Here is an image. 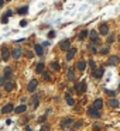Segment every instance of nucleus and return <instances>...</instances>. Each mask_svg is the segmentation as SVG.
<instances>
[{
  "mask_svg": "<svg viewBox=\"0 0 120 131\" xmlns=\"http://www.w3.org/2000/svg\"><path fill=\"white\" fill-rule=\"evenodd\" d=\"M72 124H74V120H72L71 117H66V118H64V120L61 121V128H62V130H68Z\"/></svg>",
  "mask_w": 120,
  "mask_h": 131,
  "instance_id": "1",
  "label": "nucleus"
},
{
  "mask_svg": "<svg viewBox=\"0 0 120 131\" xmlns=\"http://www.w3.org/2000/svg\"><path fill=\"white\" fill-rule=\"evenodd\" d=\"M75 89H76V92H78L79 94H81V93H85V92H86V82L82 80V82L75 83Z\"/></svg>",
  "mask_w": 120,
  "mask_h": 131,
  "instance_id": "2",
  "label": "nucleus"
},
{
  "mask_svg": "<svg viewBox=\"0 0 120 131\" xmlns=\"http://www.w3.org/2000/svg\"><path fill=\"white\" fill-rule=\"evenodd\" d=\"M0 55H1V59H3V61H9L10 57H11V52H10V49H9L7 47H3Z\"/></svg>",
  "mask_w": 120,
  "mask_h": 131,
  "instance_id": "3",
  "label": "nucleus"
},
{
  "mask_svg": "<svg viewBox=\"0 0 120 131\" xmlns=\"http://www.w3.org/2000/svg\"><path fill=\"white\" fill-rule=\"evenodd\" d=\"M38 86V80L37 79H31L30 82H28V85H27V90L30 92V93H34L35 92V89Z\"/></svg>",
  "mask_w": 120,
  "mask_h": 131,
  "instance_id": "4",
  "label": "nucleus"
},
{
  "mask_svg": "<svg viewBox=\"0 0 120 131\" xmlns=\"http://www.w3.org/2000/svg\"><path fill=\"white\" fill-rule=\"evenodd\" d=\"M88 114H89L90 117H93V118H100V113H99V110H96L93 106L88 109Z\"/></svg>",
  "mask_w": 120,
  "mask_h": 131,
  "instance_id": "5",
  "label": "nucleus"
},
{
  "mask_svg": "<svg viewBox=\"0 0 120 131\" xmlns=\"http://www.w3.org/2000/svg\"><path fill=\"white\" fill-rule=\"evenodd\" d=\"M60 48L62 51H69L71 49V41L69 40H64L60 42Z\"/></svg>",
  "mask_w": 120,
  "mask_h": 131,
  "instance_id": "6",
  "label": "nucleus"
},
{
  "mask_svg": "<svg viewBox=\"0 0 120 131\" xmlns=\"http://www.w3.org/2000/svg\"><path fill=\"white\" fill-rule=\"evenodd\" d=\"M21 55H23V49H21V47H17V48H14V51H13V54H11V58L20 59Z\"/></svg>",
  "mask_w": 120,
  "mask_h": 131,
  "instance_id": "7",
  "label": "nucleus"
},
{
  "mask_svg": "<svg viewBox=\"0 0 120 131\" xmlns=\"http://www.w3.org/2000/svg\"><path fill=\"white\" fill-rule=\"evenodd\" d=\"M103 73H105V69H103V68H98V69H95V71H93L92 76H93V78H98V79H100V78L103 76Z\"/></svg>",
  "mask_w": 120,
  "mask_h": 131,
  "instance_id": "8",
  "label": "nucleus"
},
{
  "mask_svg": "<svg viewBox=\"0 0 120 131\" xmlns=\"http://www.w3.org/2000/svg\"><path fill=\"white\" fill-rule=\"evenodd\" d=\"M119 61H120L119 57H116V55H112L110 58L107 59V65H117V63H119Z\"/></svg>",
  "mask_w": 120,
  "mask_h": 131,
  "instance_id": "9",
  "label": "nucleus"
},
{
  "mask_svg": "<svg viewBox=\"0 0 120 131\" xmlns=\"http://www.w3.org/2000/svg\"><path fill=\"white\" fill-rule=\"evenodd\" d=\"M75 55H76V48H71L66 54V61H72L75 58Z\"/></svg>",
  "mask_w": 120,
  "mask_h": 131,
  "instance_id": "10",
  "label": "nucleus"
},
{
  "mask_svg": "<svg viewBox=\"0 0 120 131\" xmlns=\"http://www.w3.org/2000/svg\"><path fill=\"white\" fill-rule=\"evenodd\" d=\"M34 49H35V54H37L38 57H43V55H44V48H43V45L37 44V45H34Z\"/></svg>",
  "mask_w": 120,
  "mask_h": 131,
  "instance_id": "11",
  "label": "nucleus"
},
{
  "mask_svg": "<svg viewBox=\"0 0 120 131\" xmlns=\"http://www.w3.org/2000/svg\"><path fill=\"white\" fill-rule=\"evenodd\" d=\"M4 89H6V92H13V89H14V82H13V80H7V82L4 83Z\"/></svg>",
  "mask_w": 120,
  "mask_h": 131,
  "instance_id": "12",
  "label": "nucleus"
},
{
  "mask_svg": "<svg viewBox=\"0 0 120 131\" xmlns=\"http://www.w3.org/2000/svg\"><path fill=\"white\" fill-rule=\"evenodd\" d=\"M11 110H13V104L9 103V104H6L4 107H1V114H7V113H10Z\"/></svg>",
  "mask_w": 120,
  "mask_h": 131,
  "instance_id": "13",
  "label": "nucleus"
},
{
  "mask_svg": "<svg viewBox=\"0 0 120 131\" xmlns=\"http://www.w3.org/2000/svg\"><path fill=\"white\" fill-rule=\"evenodd\" d=\"M99 32H100L102 35H107V34H109V27H107V24H100Z\"/></svg>",
  "mask_w": 120,
  "mask_h": 131,
  "instance_id": "14",
  "label": "nucleus"
},
{
  "mask_svg": "<svg viewBox=\"0 0 120 131\" xmlns=\"http://www.w3.org/2000/svg\"><path fill=\"white\" fill-rule=\"evenodd\" d=\"M93 107H95L96 110H100V109L103 107V100H102V99H96V100L93 102Z\"/></svg>",
  "mask_w": 120,
  "mask_h": 131,
  "instance_id": "15",
  "label": "nucleus"
},
{
  "mask_svg": "<svg viewBox=\"0 0 120 131\" xmlns=\"http://www.w3.org/2000/svg\"><path fill=\"white\" fill-rule=\"evenodd\" d=\"M26 110H27V106L26 104H21V106H17L14 109V111L17 114H21V113H26Z\"/></svg>",
  "mask_w": 120,
  "mask_h": 131,
  "instance_id": "16",
  "label": "nucleus"
},
{
  "mask_svg": "<svg viewBox=\"0 0 120 131\" xmlns=\"http://www.w3.org/2000/svg\"><path fill=\"white\" fill-rule=\"evenodd\" d=\"M44 71H45L44 62H40V63H37V66H35V72H37V73H44Z\"/></svg>",
  "mask_w": 120,
  "mask_h": 131,
  "instance_id": "17",
  "label": "nucleus"
},
{
  "mask_svg": "<svg viewBox=\"0 0 120 131\" xmlns=\"http://www.w3.org/2000/svg\"><path fill=\"white\" fill-rule=\"evenodd\" d=\"M17 13L20 16H26L28 13V6H23V7H18L17 9Z\"/></svg>",
  "mask_w": 120,
  "mask_h": 131,
  "instance_id": "18",
  "label": "nucleus"
},
{
  "mask_svg": "<svg viewBox=\"0 0 120 131\" xmlns=\"http://www.w3.org/2000/svg\"><path fill=\"white\" fill-rule=\"evenodd\" d=\"M76 68H78L81 72H83V71L86 69V62H85V61H79V62L76 63Z\"/></svg>",
  "mask_w": 120,
  "mask_h": 131,
  "instance_id": "19",
  "label": "nucleus"
},
{
  "mask_svg": "<svg viewBox=\"0 0 120 131\" xmlns=\"http://www.w3.org/2000/svg\"><path fill=\"white\" fill-rule=\"evenodd\" d=\"M68 79H69L71 82L75 80V72H74V68H69V69H68Z\"/></svg>",
  "mask_w": 120,
  "mask_h": 131,
  "instance_id": "20",
  "label": "nucleus"
},
{
  "mask_svg": "<svg viewBox=\"0 0 120 131\" xmlns=\"http://www.w3.org/2000/svg\"><path fill=\"white\" fill-rule=\"evenodd\" d=\"M51 69H54L55 72H58V71L61 69V65H60V62H57V61L51 62Z\"/></svg>",
  "mask_w": 120,
  "mask_h": 131,
  "instance_id": "21",
  "label": "nucleus"
},
{
  "mask_svg": "<svg viewBox=\"0 0 120 131\" xmlns=\"http://www.w3.org/2000/svg\"><path fill=\"white\" fill-rule=\"evenodd\" d=\"M38 104H40V94L34 96V99H33V107H34V109H37Z\"/></svg>",
  "mask_w": 120,
  "mask_h": 131,
  "instance_id": "22",
  "label": "nucleus"
},
{
  "mask_svg": "<svg viewBox=\"0 0 120 131\" xmlns=\"http://www.w3.org/2000/svg\"><path fill=\"white\" fill-rule=\"evenodd\" d=\"M66 103H68L69 106H74V104H75V100L71 97V92H68V93H66Z\"/></svg>",
  "mask_w": 120,
  "mask_h": 131,
  "instance_id": "23",
  "label": "nucleus"
},
{
  "mask_svg": "<svg viewBox=\"0 0 120 131\" xmlns=\"http://www.w3.org/2000/svg\"><path fill=\"white\" fill-rule=\"evenodd\" d=\"M4 76H6V78H10V76H11V68H9V66L4 68Z\"/></svg>",
  "mask_w": 120,
  "mask_h": 131,
  "instance_id": "24",
  "label": "nucleus"
},
{
  "mask_svg": "<svg viewBox=\"0 0 120 131\" xmlns=\"http://www.w3.org/2000/svg\"><path fill=\"white\" fill-rule=\"evenodd\" d=\"M88 34H89V32H88V31L85 30V31H82V32H81V34L78 35V38H79V40H85V38L88 37Z\"/></svg>",
  "mask_w": 120,
  "mask_h": 131,
  "instance_id": "25",
  "label": "nucleus"
},
{
  "mask_svg": "<svg viewBox=\"0 0 120 131\" xmlns=\"http://www.w3.org/2000/svg\"><path fill=\"white\" fill-rule=\"evenodd\" d=\"M9 18H10V17H9V16L6 14V13H4V14L1 16V24H7V21H9Z\"/></svg>",
  "mask_w": 120,
  "mask_h": 131,
  "instance_id": "26",
  "label": "nucleus"
},
{
  "mask_svg": "<svg viewBox=\"0 0 120 131\" xmlns=\"http://www.w3.org/2000/svg\"><path fill=\"white\" fill-rule=\"evenodd\" d=\"M109 104H110L112 107H119V102H117L116 99H112V100L109 102Z\"/></svg>",
  "mask_w": 120,
  "mask_h": 131,
  "instance_id": "27",
  "label": "nucleus"
},
{
  "mask_svg": "<svg viewBox=\"0 0 120 131\" xmlns=\"http://www.w3.org/2000/svg\"><path fill=\"white\" fill-rule=\"evenodd\" d=\"M43 76H44L45 80H51V75L47 72V71H44V73H43Z\"/></svg>",
  "mask_w": 120,
  "mask_h": 131,
  "instance_id": "28",
  "label": "nucleus"
},
{
  "mask_svg": "<svg viewBox=\"0 0 120 131\" xmlns=\"http://www.w3.org/2000/svg\"><path fill=\"white\" fill-rule=\"evenodd\" d=\"M113 41H115V35H109L107 37V44H112Z\"/></svg>",
  "mask_w": 120,
  "mask_h": 131,
  "instance_id": "29",
  "label": "nucleus"
},
{
  "mask_svg": "<svg viewBox=\"0 0 120 131\" xmlns=\"http://www.w3.org/2000/svg\"><path fill=\"white\" fill-rule=\"evenodd\" d=\"M100 54H102V55H103V54H109V47L102 48V49H100Z\"/></svg>",
  "mask_w": 120,
  "mask_h": 131,
  "instance_id": "30",
  "label": "nucleus"
},
{
  "mask_svg": "<svg viewBox=\"0 0 120 131\" xmlns=\"http://www.w3.org/2000/svg\"><path fill=\"white\" fill-rule=\"evenodd\" d=\"M54 37H55V31H54V30H51V31L48 32V38H54Z\"/></svg>",
  "mask_w": 120,
  "mask_h": 131,
  "instance_id": "31",
  "label": "nucleus"
},
{
  "mask_svg": "<svg viewBox=\"0 0 120 131\" xmlns=\"http://www.w3.org/2000/svg\"><path fill=\"white\" fill-rule=\"evenodd\" d=\"M106 93H107L109 96H115V94H116V92H115V90H109V89H106Z\"/></svg>",
  "mask_w": 120,
  "mask_h": 131,
  "instance_id": "32",
  "label": "nucleus"
},
{
  "mask_svg": "<svg viewBox=\"0 0 120 131\" xmlns=\"http://www.w3.org/2000/svg\"><path fill=\"white\" fill-rule=\"evenodd\" d=\"M26 26H27V21H26V20H21V21H20V27H23V28H24Z\"/></svg>",
  "mask_w": 120,
  "mask_h": 131,
  "instance_id": "33",
  "label": "nucleus"
},
{
  "mask_svg": "<svg viewBox=\"0 0 120 131\" xmlns=\"http://www.w3.org/2000/svg\"><path fill=\"white\" fill-rule=\"evenodd\" d=\"M48 130H49V126H47V124H45V126L41 127V130H40V131H48Z\"/></svg>",
  "mask_w": 120,
  "mask_h": 131,
  "instance_id": "34",
  "label": "nucleus"
},
{
  "mask_svg": "<svg viewBox=\"0 0 120 131\" xmlns=\"http://www.w3.org/2000/svg\"><path fill=\"white\" fill-rule=\"evenodd\" d=\"M82 124H83L82 121H78V123H75V126H74V128H79V127H81Z\"/></svg>",
  "mask_w": 120,
  "mask_h": 131,
  "instance_id": "35",
  "label": "nucleus"
},
{
  "mask_svg": "<svg viewBox=\"0 0 120 131\" xmlns=\"http://www.w3.org/2000/svg\"><path fill=\"white\" fill-rule=\"evenodd\" d=\"M45 120H47V116H43V117H40V118H38V123H44Z\"/></svg>",
  "mask_w": 120,
  "mask_h": 131,
  "instance_id": "36",
  "label": "nucleus"
},
{
  "mask_svg": "<svg viewBox=\"0 0 120 131\" xmlns=\"http://www.w3.org/2000/svg\"><path fill=\"white\" fill-rule=\"evenodd\" d=\"M89 66L92 68V69H95V66H96V65H95V62H93V61H89Z\"/></svg>",
  "mask_w": 120,
  "mask_h": 131,
  "instance_id": "37",
  "label": "nucleus"
},
{
  "mask_svg": "<svg viewBox=\"0 0 120 131\" xmlns=\"http://www.w3.org/2000/svg\"><path fill=\"white\" fill-rule=\"evenodd\" d=\"M6 14L9 16V17H11V16H13V11H11V10H7V11H6Z\"/></svg>",
  "mask_w": 120,
  "mask_h": 131,
  "instance_id": "38",
  "label": "nucleus"
},
{
  "mask_svg": "<svg viewBox=\"0 0 120 131\" xmlns=\"http://www.w3.org/2000/svg\"><path fill=\"white\" fill-rule=\"evenodd\" d=\"M3 6H4V0H0V9H1Z\"/></svg>",
  "mask_w": 120,
  "mask_h": 131,
  "instance_id": "39",
  "label": "nucleus"
},
{
  "mask_svg": "<svg viewBox=\"0 0 120 131\" xmlns=\"http://www.w3.org/2000/svg\"><path fill=\"white\" fill-rule=\"evenodd\" d=\"M6 1H11V0H6Z\"/></svg>",
  "mask_w": 120,
  "mask_h": 131,
  "instance_id": "40",
  "label": "nucleus"
},
{
  "mask_svg": "<svg viewBox=\"0 0 120 131\" xmlns=\"http://www.w3.org/2000/svg\"><path fill=\"white\" fill-rule=\"evenodd\" d=\"M0 59H1V55H0Z\"/></svg>",
  "mask_w": 120,
  "mask_h": 131,
  "instance_id": "41",
  "label": "nucleus"
}]
</instances>
